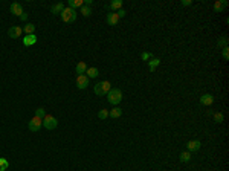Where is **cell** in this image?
Masks as SVG:
<instances>
[{
    "label": "cell",
    "mask_w": 229,
    "mask_h": 171,
    "mask_svg": "<svg viewBox=\"0 0 229 171\" xmlns=\"http://www.w3.org/2000/svg\"><path fill=\"white\" fill-rule=\"evenodd\" d=\"M9 167V162L5 159V158H0V171H6Z\"/></svg>",
    "instance_id": "cell-25"
},
{
    "label": "cell",
    "mask_w": 229,
    "mask_h": 171,
    "mask_svg": "<svg viewBox=\"0 0 229 171\" xmlns=\"http://www.w3.org/2000/svg\"><path fill=\"white\" fill-rule=\"evenodd\" d=\"M116 14H118V17L121 19V17H125V14H127V12L124 11V8H121L119 11H116Z\"/></svg>",
    "instance_id": "cell-31"
},
{
    "label": "cell",
    "mask_w": 229,
    "mask_h": 171,
    "mask_svg": "<svg viewBox=\"0 0 229 171\" xmlns=\"http://www.w3.org/2000/svg\"><path fill=\"white\" fill-rule=\"evenodd\" d=\"M28 127H29V130L31 131H40V128L43 127V119L41 118H38V116H34L29 122H28Z\"/></svg>",
    "instance_id": "cell-5"
},
{
    "label": "cell",
    "mask_w": 229,
    "mask_h": 171,
    "mask_svg": "<svg viewBox=\"0 0 229 171\" xmlns=\"http://www.w3.org/2000/svg\"><path fill=\"white\" fill-rule=\"evenodd\" d=\"M110 89H112L110 81H99V83H96L95 87H93V90H95V93H96L98 96H105V95L110 92Z\"/></svg>",
    "instance_id": "cell-1"
},
{
    "label": "cell",
    "mask_w": 229,
    "mask_h": 171,
    "mask_svg": "<svg viewBox=\"0 0 229 171\" xmlns=\"http://www.w3.org/2000/svg\"><path fill=\"white\" fill-rule=\"evenodd\" d=\"M107 23H109L110 26H116V24L119 23L118 14H116V12H109V14H107Z\"/></svg>",
    "instance_id": "cell-12"
},
{
    "label": "cell",
    "mask_w": 229,
    "mask_h": 171,
    "mask_svg": "<svg viewBox=\"0 0 229 171\" xmlns=\"http://www.w3.org/2000/svg\"><path fill=\"white\" fill-rule=\"evenodd\" d=\"M109 8H110L112 11H119V9L122 8V0H114V2H112V3L109 5Z\"/></svg>",
    "instance_id": "cell-19"
},
{
    "label": "cell",
    "mask_w": 229,
    "mask_h": 171,
    "mask_svg": "<svg viewBox=\"0 0 229 171\" xmlns=\"http://www.w3.org/2000/svg\"><path fill=\"white\" fill-rule=\"evenodd\" d=\"M77 87L80 89V90H84V89H87V86H89V78L86 77V75H77Z\"/></svg>",
    "instance_id": "cell-7"
},
{
    "label": "cell",
    "mask_w": 229,
    "mask_h": 171,
    "mask_svg": "<svg viewBox=\"0 0 229 171\" xmlns=\"http://www.w3.org/2000/svg\"><path fill=\"white\" fill-rule=\"evenodd\" d=\"M86 70H87V64H86V61H80V63L77 64V67H75V72H77L78 75H84Z\"/></svg>",
    "instance_id": "cell-16"
},
{
    "label": "cell",
    "mask_w": 229,
    "mask_h": 171,
    "mask_svg": "<svg viewBox=\"0 0 229 171\" xmlns=\"http://www.w3.org/2000/svg\"><path fill=\"white\" fill-rule=\"evenodd\" d=\"M99 75V70H98V67H87V70H86V77L90 80V78H96Z\"/></svg>",
    "instance_id": "cell-15"
},
{
    "label": "cell",
    "mask_w": 229,
    "mask_h": 171,
    "mask_svg": "<svg viewBox=\"0 0 229 171\" xmlns=\"http://www.w3.org/2000/svg\"><path fill=\"white\" fill-rule=\"evenodd\" d=\"M212 103H214V96L211 93H205V95L200 96V104L202 105H211Z\"/></svg>",
    "instance_id": "cell-11"
},
{
    "label": "cell",
    "mask_w": 229,
    "mask_h": 171,
    "mask_svg": "<svg viewBox=\"0 0 229 171\" xmlns=\"http://www.w3.org/2000/svg\"><path fill=\"white\" fill-rule=\"evenodd\" d=\"M98 118H99V119H107V118H109V110H107V109H101V110L98 112Z\"/></svg>",
    "instance_id": "cell-26"
},
{
    "label": "cell",
    "mask_w": 229,
    "mask_h": 171,
    "mask_svg": "<svg viewBox=\"0 0 229 171\" xmlns=\"http://www.w3.org/2000/svg\"><path fill=\"white\" fill-rule=\"evenodd\" d=\"M141 58H142V61H148V60L153 58V55H151L150 52H142V54H141Z\"/></svg>",
    "instance_id": "cell-28"
},
{
    "label": "cell",
    "mask_w": 229,
    "mask_h": 171,
    "mask_svg": "<svg viewBox=\"0 0 229 171\" xmlns=\"http://www.w3.org/2000/svg\"><path fill=\"white\" fill-rule=\"evenodd\" d=\"M107 101L113 105H118L122 101V92L119 89H110V92L107 93Z\"/></svg>",
    "instance_id": "cell-2"
},
{
    "label": "cell",
    "mask_w": 229,
    "mask_h": 171,
    "mask_svg": "<svg viewBox=\"0 0 229 171\" xmlns=\"http://www.w3.org/2000/svg\"><path fill=\"white\" fill-rule=\"evenodd\" d=\"M193 2L191 0H182V6H191Z\"/></svg>",
    "instance_id": "cell-32"
},
{
    "label": "cell",
    "mask_w": 229,
    "mask_h": 171,
    "mask_svg": "<svg viewBox=\"0 0 229 171\" xmlns=\"http://www.w3.org/2000/svg\"><path fill=\"white\" fill-rule=\"evenodd\" d=\"M35 116H38V118H41V119H43V118L46 116V110L43 109V107L37 109V110H35Z\"/></svg>",
    "instance_id": "cell-27"
},
{
    "label": "cell",
    "mask_w": 229,
    "mask_h": 171,
    "mask_svg": "<svg viewBox=\"0 0 229 171\" xmlns=\"http://www.w3.org/2000/svg\"><path fill=\"white\" fill-rule=\"evenodd\" d=\"M228 37L226 35H221L220 38H218V41H217V46L220 47V49H223V47H228Z\"/></svg>",
    "instance_id": "cell-22"
},
{
    "label": "cell",
    "mask_w": 229,
    "mask_h": 171,
    "mask_svg": "<svg viewBox=\"0 0 229 171\" xmlns=\"http://www.w3.org/2000/svg\"><path fill=\"white\" fill-rule=\"evenodd\" d=\"M179 159H180V162H183V163H188V162L191 160V153H189V151H182L180 156H179Z\"/></svg>",
    "instance_id": "cell-20"
},
{
    "label": "cell",
    "mask_w": 229,
    "mask_h": 171,
    "mask_svg": "<svg viewBox=\"0 0 229 171\" xmlns=\"http://www.w3.org/2000/svg\"><path fill=\"white\" fill-rule=\"evenodd\" d=\"M28 17H29V15H28L26 12H23L22 15H20V20H22V22H26V20H28Z\"/></svg>",
    "instance_id": "cell-33"
},
{
    "label": "cell",
    "mask_w": 229,
    "mask_h": 171,
    "mask_svg": "<svg viewBox=\"0 0 229 171\" xmlns=\"http://www.w3.org/2000/svg\"><path fill=\"white\" fill-rule=\"evenodd\" d=\"M67 5H69V8H72V9H77V8H81V6H84V0H69Z\"/></svg>",
    "instance_id": "cell-18"
},
{
    "label": "cell",
    "mask_w": 229,
    "mask_h": 171,
    "mask_svg": "<svg viewBox=\"0 0 229 171\" xmlns=\"http://www.w3.org/2000/svg\"><path fill=\"white\" fill-rule=\"evenodd\" d=\"M61 20L64 23H73L77 20V11L72 9V8H64L63 12H61Z\"/></svg>",
    "instance_id": "cell-3"
},
{
    "label": "cell",
    "mask_w": 229,
    "mask_h": 171,
    "mask_svg": "<svg viewBox=\"0 0 229 171\" xmlns=\"http://www.w3.org/2000/svg\"><path fill=\"white\" fill-rule=\"evenodd\" d=\"M147 63H148V66H150V72H154V70H156V66H159L160 60L159 58H151V60L147 61Z\"/></svg>",
    "instance_id": "cell-21"
},
{
    "label": "cell",
    "mask_w": 229,
    "mask_h": 171,
    "mask_svg": "<svg viewBox=\"0 0 229 171\" xmlns=\"http://www.w3.org/2000/svg\"><path fill=\"white\" fill-rule=\"evenodd\" d=\"M9 9H11V12L14 14V15H17V17H20L23 12H24V11H23V6L19 3V2H14L11 6H9Z\"/></svg>",
    "instance_id": "cell-9"
},
{
    "label": "cell",
    "mask_w": 229,
    "mask_h": 171,
    "mask_svg": "<svg viewBox=\"0 0 229 171\" xmlns=\"http://www.w3.org/2000/svg\"><path fill=\"white\" fill-rule=\"evenodd\" d=\"M214 121H216L217 124H220V122H223V115L220 113V112H217V113H214Z\"/></svg>",
    "instance_id": "cell-29"
},
{
    "label": "cell",
    "mask_w": 229,
    "mask_h": 171,
    "mask_svg": "<svg viewBox=\"0 0 229 171\" xmlns=\"http://www.w3.org/2000/svg\"><path fill=\"white\" fill-rule=\"evenodd\" d=\"M228 6V2L226 0H217L216 3H214V11L216 12H221L225 8Z\"/></svg>",
    "instance_id": "cell-13"
},
{
    "label": "cell",
    "mask_w": 229,
    "mask_h": 171,
    "mask_svg": "<svg viewBox=\"0 0 229 171\" xmlns=\"http://www.w3.org/2000/svg\"><path fill=\"white\" fill-rule=\"evenodd\" d=\"M58 126V121L57 118H54L52 115H46L45 118H43V127L47 128V130H54V128H57Z\"/></svg>",
    "instance_id": "cell-4"
},
{
    "label": "cell",
    "mask_w": 229,
    "mask_h": 171,
    "mask_svg": "<svg viewBox=\"0 0 229 171\" xmlns=\"http://www.w3.org/2000/svg\"><path fill=\"white\" fill-rule=\"evenodd\" d=\"M34 31H35V24H32V23H26L24 28H23V32H24L26 35L34 34Z\"/></svg>",
    "instance_id": "cell-23"
},
{
    "label": "cell",
    "mask_w": 229,
    "mask_h": 171,
    "mask_svg": "<svg viewBox=\"0 0 229 171\" xmlns=\"http://www.w3.org/2000/svg\"><path fill=\"white\" fill-rule=\"evenodd\" d=\"M221 57L228 61L229 60V47H223V51H221Z\"/></svg>",
    "instance_id": "cell-30"
},
{
    "label": "cell",
    "mask_w": 229,
    "mask_h": 171,
    "mask_svg": "<svg viewBox=\"0 0 229 171\" xmlns=\"http://www.w3.org/2000/svg\"><path fill=\"white\" fill-rule=\"evenodd\" d=\"M22 34H23V28H20V26H12L8 31V35L11 38H19V37H22Z\"/></svg>",
    "instance_id": "cell-8"
},
{
    "label": "cell",
    "mask_w": 229,
    "mask_h": 171,
    "mask_svg": "<svg viewBox=\"0 0 229 171\" xmlns=\"http://www.w3.org/2000/svg\"><path fill=\"white\" fill-rule=\"evenodd\" d=\"M63 9H64V5H63L61 2H58V3H55V5H52L51 12H52L54 15H58V14H61V12H63Z\"/></svg>",
    "instance_id": "cell-14"
},
{
    "label": "cell",
    "mask_w": 229,
    "mask_h": 171,
    "mask_svg": "<svg viewBox=\"0 0 229 171\" xmlns=\"http://www.w3.org/2000/svg\"><path fill=\"white\" fill-rule=\"evenodd\" d=\"M80 12L84 15V17H90V15H92V8H90V6H86V5H84V6H81V8H80Z\"/></svg>",
    "instance_id": "cell-24"
},
{
    "label": "cell",
    "mask_w": 229,
    "mask_h": 171,
    "mask_svg": "<svg viewBox=\"0 0 229 171\" xmlns=\"http://www.w3.org/2000/svg\"><path fill=\"white\" fill-rule=\"evenodd\" d=\"M35 43H37V35L35 34H29L26 35V37H23V45L24 46H34Z\"/></svg>",
    "instance_id": "cell-10"
},
{
    "label": "cell",
    "mask_w": 229,
    "mask_h": 171,
    "mask_svg": "<svg viewBox=\"0 0 229 171\" xmlns=\"http://www.w3.org/2000/svg\"><path fill=\"white\" fill-rule=\"evenodd\" d=\"M200 148H202V144L197 139H193V141H188L186 142V151H189V153H195V151H199Z\"/></svg>",
    "instance_id": "cell-6"
},
{
    "label": "cell",
    "mask_w": 229,
    "mask_h": 171,
    "mask_svg": "<svg viewBox=\"0 0 229 171\" xmlns=\"http://www.w3.org/2000/svg\"><path fill=\"white\" fill-rule=\"evenodd\" d=\"M121 115H122V109H119L118 105L113 107L112 110H109V116H110V118H113V119H118Z\"/></svg>",
    "instance_id": "cell-17"
}]
</instances>
